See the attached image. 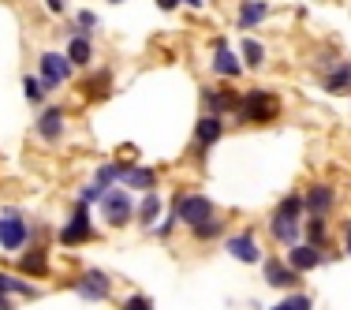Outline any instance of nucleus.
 Masks as SVG:
<instances>
[{
	"label": "nucleus",
	"instance_id": "2eb2a0df",
	"mask_svg": "<svg viewBox=\"0 0 351 310\" xmlns=\"http://www.w3.org/2000/svg\"><path fill=\"white\" fill-rule=\"evenodd\" d=\"M15 270H19L23 276H30V281H41V276H49V254L45 247H34V243H27L23 247V258H15Z\"/></svg>",
	"mask_w": 351,
	"mask_h": 310
},
{
	"label": "nucleus",
	"instance_id": "7c9ffc66",
	"mask_svg": "<svg viewBox=\"0 0 351 310\" xmlns=\"http://www.w3.org/2000/svg\"><path fill=\"white\" fill-rule=\"evenodd\" d=\"M105 191H108V187H101L97 180H90L86 187H79V202H86V206H90V202H101Z\"/></svg>",
	"mask_w": 351,
	"mask_h": 310
},
{
	"label": "nucleus",
	"instance_id": "dca6fc26",
	"mask_svg": "<svg viewBox=\"0 0 351 310\" xmlns=\"http://www.w3.org/2000/svg\"><path fill=\"white\" fill-rule=\"evenodd\" d=\"M303 206L311 217H329L332 209H337V187H332V183H314L303 195Z\"/></svg>",
	"mask_w": 351,
	"mask_h": 310
},
{
	"label": "nucleus",
	"instance_id": "393cba45",
	"mask_svg": "<svg viewBox=\"0 0 351 310\" xmlns=\"http://www.w3.org/2000/svg\"><path fill=\"white\" fill-rule=\"evenodd\" d=\"M239 56H243V68L258 71L265 64V45H262V41H254V38H247L243 45H239Z\"/></svg>",
	"mask_w": 351,
	"mask_h": 310
},
{
	"label": "nucleus",
	"instance_id": "aec40b11",
	"mask_svg": "<svg viewBox=\"0 0 351 310\" xmlns=\"http://www.w3.org/2000/svg\"><path fill=\"white\" fill-rule=\"evenodd\" d=\"M0 296H23V299H38L41 288H34L30 276H15V273H0Z\"/></svg>",
	"mask_w": 351,
	"mask_h": 310
},
{
	"label": "nucleus",
	"instance_id": "f03ea898",
	"mask_svg": "<svg viewBox=\"0 0 351 310\" xmlns=\"http://www.w3.org/2000/svg\"><path fill=\"white\" fill-rule=\"evenodd\" d=\"M277 116H280V97L277 94H269V90H262V86L239 94V108H236L239 123H273Z\"/></svg>",
	"mask_w": 351,
	"mask_h": 310
},
{
	"label": "nucleus",
	"instance_id": "b1692460",
	"mask_svg": "<svg viewBox=\"0 0 351 310\" xmlns=\"http://www.w3.org/2000/svg\"><path fill=\"white\" fill-rule=\"evenodd\" d=\"M191 236H195L198 243H213V239L224 236V221L213 213V217H206L202 224H191Z\"/></svg>",
	"mask_w": 351,
	"mask_h": 310
},
{
	"label": "nucleus",
	"instance_id": "cd10ccee",
	"mask_svg": "<svg viewBox=\"0 0 351 310\" xmlns=\"http://www.w3.org/2000/svg\"><path fill=\"white\" fill-rule=\"evenodd\" d=\"M23 94H27L30 105H41V102H45L49 90L41 86V75H23Z\"/></svg>",
	"mask_w": 351,
	"mask_h": 310
},
{
	"label": "nucleus",
	"instance_id": "c85d7f7f",
	"mask_svg": "<svg viewBox=\"0 0 351 310\" xmlns=\"http://www.w3.org/2000/svg\"><path fill=\"white\" fill-rule=\"evenodd\" d=\"M108 86H112V71H97L94 82H90V86H82V90H86V97H105Z\"/></svg>",
	"mask_w": 351,
	"mask_h": 310
},
{
	"label": "nucleus",
	"instance_id": "423d86ee",
	"mask_svg": "<svg viewBox=\"0 0 351 310\" xmlns=\"http://www.w3.org/2000/svg\"><path fill=\"white\" fill-rule=\"evenodd\" d=\"M38 75H41V86L45 90H56V86H64V82H71L75 64L68 60V53H41L38 56Z\"/></svg>",
	"mask_w": 351,
	"mask_h": 310
},
{
	"label": "nucleus",
	"instance_id": "72a5a7b5",
	"mask_svg": "<svg viewBox=\"0 0 351 310\" xmlns=\"http://www.w3.org/2000/svg\"><path fill=\"white\" fill-rule=\"evenodd\" d=\"M45 8L53 15H64V12H68V0H45Z\"/></svg>",
	"mask_w": 351,
	"mask_h": 310
},
{
	"label": "nucleus",
	"instance_id": "4c0bfd02",
	"mask_svg": "<svg viewBox=\"0 0 351 310\" xmlns=\"http://www.w3.org/2000/svg\"><path fill=\"white\" fill-rule=\"evenodd\" d=\"M0 310H12V303H8V296H0Z\"/></svg>",
	"mask_w": 351,
	"mask_h": 310
},
{
	"label": "nucleus",
	"instance_id": "5701e85b",
	"mask_svg": "<svg viewBox=\"0 0 351 310\" xmlns=\"http://www.w3.org/2000/svg\"><path fill=\"white\" fill-rule=\"evenodd\" d=\"M161 195H157V191H146V198H142V202L135 206V217H138V224L142 228H154L157 224V217H161Z\"/></svg>",
	"mask_w": 351,
	"mask_h": 310
},
{
	"label": "nucleus",
	"instance_id": "9d476101",
	"mask_svg": "<svg viewBox=\"0 0 351 310\" xmlns=\"http://www.w3.org/2000/svg\"><path fill=\"white\" fill-rule=\"evenodd\" d=\"M224 250H228L236 262H243V265L262 262V247H258V239H254V228H243V232H236V236H228L224 239Z\"/></svg>",
	"mask_w": 351,
	"mask_h": 310
},
{
	"label": "nucleus",
	"instance_id": "39448f33",
	"mask_svg": "<svg viewBox=\"0 0 351 310\" xmlns=\"http://www.w3.org/2000/svg\"><path fill=\"white\" fill-rule=\"evenodd\" d=\"M101 213H105V224L108 228H123V224L135 217V198H131V187H108L105 195H101Z\"/></svg>",
	"mask_w": 351,
	"mask_h": 310
},
{
	"label": "nucleus",
	"instance_id": "f257e3e1",
	"mask_svg": "<svg viewBox=\"0 0 351 310\" xmlns=\"http://www.w3.org/2000/svg\"><path fill=\"white\" fill-rule=\"evenodd\" d=\"M303 213H306V206H303V195H299V191L284 195L277 202V209L269 213V239L280 243V247L299 243L303 239Z\"/></svg>",
	"mask_w": 351,
	"mask_h": 310
},
{
	"label": "nucleus",
	"instance_id": "20e7f679",
	"mask_svg": "<svg viewBox=\"0 0 351 310\" xmlns=\"http://www.w3.org/2000/svg\"><path fill=\"white\" fill-rule=\"evenodd\" d=\"M94 236H97V228H94V221H90L86 202H75L68 221H64V228H56V243H60V247H82V243H90Z\"/></svg>",
	"mask_w": 351,
	"mask_h": 310
},
{
	"label": "nucleus",
	"instance_id": "ddd939ff",
	"mask_svg": "<svg viewBox=\"0 0 351 310\" xmlns=\"http://www.w3.org/2000/svg\"><path fill=\"white\" fill-rule=\"evenodd\" d=\"M64 128H68V108L64 105H45L38 112V135L45 142H60Z\"/></svg>",
	"mask_w": 351,
	"mask_h": 310
},
{
	"label": "nucleus",
	"instance_id": "0eeeda50",
	"mask_svg": "<svg viewBox=\"0 0 351 310\" xmlns=\"http://www.w3.org/2000/svg\"><path fill=\"white\" fill-rule=\"evenodd\" d=\"M172 209H176V217H180L183 224H202L206 217H213L217 209H213V198H206V195H198V191H187V195H176L172 198Z\"/></svg>",
	"mask_w": 351,
	"mask_h": 310
},
{
	"label": "nucleus",
	"instance_id": "1a4fd4ad",
	"mask_svg": "<svg viewBox=\"0 0 351 310\" xmlns=\"http://www.w3.org/2000/svg\"><path fill=\"white\" fill-rule=\"evenodd\" d=\"M75 291H79L86 303H105L108 296H112V276H108L105 270H86L75 281Z\"/></svg>",
	"mask_w": 351,
	"mask_h": 310
},
{
	"label": "nucleus",
	"instance_id": "c9c22d12",
	"mask_svg": "<svg viewBox=\"0 0 351 310\" xmlns=\"http://www.w3.org/2000/svg\"><path fill=\"white\" fill-rule=\"evenodd\" d=\"M344 258H351V221L344 224Z\"/></svg>",
	"mask_w": 351,
	"mask_h": 310
},
{
	"label": "nucleus",
	"instance_id": "4468645a",
	"mask_svg": "<svg viewBox=\"0 0 351 310\" xmlns=\"http://www.w3.org/2000/svg\"><path fill=\"white\" fill-rule=\"evenodd\" d=\"M202 108L206 112H213V116H236V108H239V94L232 86H206L202 90Z\"/></svg>",
	"mask_w": 351,
	"mask_h": 310
},
{
	"label": "nucleus",
	"instance_id": "f704fd0d",
	"mask_svg": "<svg viewBox=\"0 0 351 310\" xmlns=\"http://www.w3.org/2000/svg\"><path fill=\"white\" fill-rule=\"evenodd\" d=\"M180 4H183V0H157V8H161V12H176Z\"/></svg>",
	"mask_w": 351,
	"mask_h": 310
},
{
	"label": "nucleus",
	"instance_id": "4be33fe9",
	"mask_svg": "<svg viewBox=\"0 0 351 310\" xmlns=\"http://www.w3.org/2000/svg\"><path fill=\"white\" fill-rule=\"evenodd\" d=\"M68 60L75 64V68H90V64H94V41H90V34H71Z\"/></svg>",
	"mask_w": 351,
	"mask_h": 310
},
{
	"label": "nucleus",
	"instance_id": "2f4dec72",
	"mask_svg": "<svg viewBox=\"0 0 351 310\" xmlns=\"http://www.w3.org/2000/svg\"><path fill=\"white\" fill-rule=\"evenodd\" d=\"M120 310H154V299H146L142 291H135V296H128L120 303Z\"/></svg>",
	"mask_w": 351,
	"mask_h": 310
},
{
	"label": "nucleus",
	"instance_id": "bb28decb",
	"mask_svg": "<svg viewBox=\"0 0 351 310\" xmlns=\"http://www.w3.org/2000/svg\"><path fill=\"white\" fill-rule=\"evenodd\" d=\"M269 310H314V299L306 291H288L280 303H273Z\"/></svg>",
	"mask_w": 351,
	"mask_h": 310
},
{
	"label": "nucleus",
	"instance_id": "473e14b6",
	"mask_svg": "<svg viewBox=\"0 0 351 310\" xmlns=\"http://www.w3.org/2000/svg\"><path fill=\"white\" fill-rule=\"evenodd\" d=\"M176 221H180V217H176V209H172V213L165 217L161 224H154V236H157V239H169V236H172V228H176Z\"/></svg>",
	"mask_w": 351,
	"mask_h": 310
},
{
	"label": "nucleus",
	"instance_id": "9b49d317",
	"mask_svg": "<svg viewBox=\"0 0 351 310\" xmlns=\"http://www.w3.org/2000/svg\"><path fill=\"white\" fill-rule=\"evenodd\" d=\"M262 276H265V288H284V291H295V288H299V276H303V273H295L288 262H284V258H265Z\"/></svg>",
	"mask_w": 351,
	"mask_h": 310
},
{
	"label": "nucleus",
	"instance_id": "a211bd4d",
	"mask_svg": "<svg viewBox=\"0 0 351 310\" xmlns=\"http://www.w3.org/2000/svg\"><path fill=\"white\" fill-rule=\"evenodd\" d=\"M322 90L325 94H351V60H337L322 71Z\"/></svg>",
	"mask_w": 351,
	"mask_h": 310
},
{
	"label": "nucleus",
	"instance_id": "7ed1b4c3",
	"mask_svg": "<svg viewBox=\"0 0 351 310\" xmlns=\"http://www.w3.org/2000/svg\"><path fill=\"white\" fill-rule=\"evenodd\" d=\"M41 236L38 232V224H27V217H23V209L19 206H8L4 209V217H0V247L4 250H23L27 243H34Z\"/></svg>",
	"mask_w": 351,
	"mask_h": 310
},
{
	"label": "nucleus",
	"instance_id": "c756f323",
	"mask_svg": "<svg viewBox=\"0 0 351 310\" xmlns=\"http://www.w3.org/2000/svg\"><path fill=\"white\" fill-rule=\"evenodd\" d=\"M90 30H97V15L82 8V12L75 15V27H68V34H90Z\"/></svg>",
	"mask_w": 351,
	"mask_h": 310
},
{
	"label": "nucleus",
	"instance_id": "a878e982",
	"mask_svg": "<svg viewBox=\"0 0 351 310\" xmlns=\"http://www.w3.org/2000/svg\"><path fill=\"white\" fill-rule=\"evenodd\" d=\"M303 239L314 243V247H325V243H329V224H325V217H311V221L303 224Z\"/></svg>",
	"mask_w": 351,
	"mask_h": 310
},
{
	"label": "nucleus",
	"instance_id": "6e6552de",
	"mask_svg": "<svg viewBox=\"0 0 351 310\" xmlns=\"http://www.w3.org/2000/svg\"><path fill=\"white\" fill-rule=\"evenodd\" d=\"M284 262H288L295 273H311V270H317V265H325L329 258H325V247H314V243L299 239V243H291V247H288Z\"/></svg>",
	"mask_w": 351,
	"mask_h": 310
},
{
	"label": "nucleus",
	"instance_id": "e433bc0d",
	"mask_svg": "<svg viewBox=\"0 0 351 310\" xmlns=\"http://www.w3.org/2000/svg\"><path fill=\"white\" fill-rule=\"evenodd\" d=\"M183 4H187V8H195V12H198V8L206 4V0H183Z\"/></svg>",
	"mask_w": 351,
	"mask_h": 310
},
{
	"label": "nucleus",
	"instance_id": "f8f14e48",
	"mask_svg": "<svg viewBox=\"0 0 351 310\" xmlns=\"http://www.w3.org/2000/svg\"><path fill=\"white\" fill-rule=\"evenodd\" d=\"M213 75L221 79H239L243 75V56L236 49H228V41H213V60H210Z\"/></svg>",
	"mask_w": 351,
	"mask_h": 310
},
{
	"label": "nucleus",
	"instance_id": "f3484780",
	"mask_svg": "<svg viewBox=\"0 0 351 310\" xmlns=\"http://www.w3.org/2000/svg\"><path fill=\"white\" fill-rule=\"evenodd\" d=\"M224 135V116H213V112H206L202 120L195 123V150L198 154H206V150H213L217 142H221Z\"/></svg>",
	"mask_w": 351,
	"mask_h": 310
},
{
	"label": "nucleus",
	"instance_id": "6ab92c4d",
	"mask_svg": "<svg viewBox=\"0 0 351 310\" xmlns=\"http://www.w3.org/2000/svg\"><path fill=\"white\" fill-rule=\"evenodd\" d=\"M265 19H269V4H265V0H243L239 12H236L239 30H254V27H262Z\"/></svg>",
	"mask_w": 351,
	"mask_h": 310
},
{
	"label": "nucleus",
	"instance_id": "58836bf2",
	"mask_svg": "<svg viewBox=\"0 0 351 310\" xmlns=\"http://www.w3.org/2000/svg\"><path fill=\"white\" fill-rule=\"evenodd\" d=\"M108 4H123V0H108Z\"/></svg>",
	"mask_w": 351,
	"mask_h": 310
},
{
	"label": "nucleus",
	"instance_id": "412c9836",
	"mask_svg": "<svg viewBox=\"0 0 351 310\" xmlns=\"http://www.w3.org/2000/svg\"><path fill=\"white\" fill-rule=\"evenodd\" d=\"M120 183H123V187H131V191H154L157 187V172L149 169V165H128Z\"/></svg>",
	"mask_w": 351,
	"mask_h": 310
}]
</instances>
